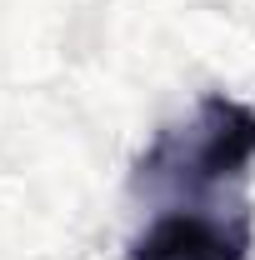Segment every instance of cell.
<instances>
[{
	"instance_id": "1",
	"label": "cell",
	"mask_w": 255,
	"mask_h": 260,
	"mask_svg": "<svg viewBox=\"0 0 255 260\" xmlns=\"http://www.w3.org/2000/svg\"><path fill=\"white\" fill-rule=\"evenodd\" d=\"M255 160V110L230 95H205L195 105L190 125L160 130V140L140 160V180H170L180 190H215L240 180Z\"/></svg>"
},
{
	"instance_id": "2",
	"label": "cell",
	"mask_w": 255,
	"mask_h": 260,
	"mask_svg": "<svg viewBox=\"0 0 255 260\" xmlns=\"http://www.w3.org/2000/svg\"><path fill=\"white\" fill-rule=\"evenodd\" d=\"M250 210H160L130 240V260H250Z\"/></svg>"
}]
</instances>
